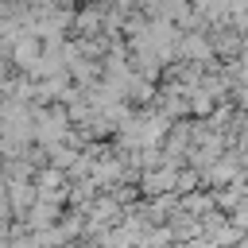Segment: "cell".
Here are the masks:
<instances>
[{
	"instance_id": "6da1fadb",
	"label": "cell",
	"mask_w": 248,
	"mask_h": 248,
	"mask_svg": "<svg viewBox=\"0 0 248 248\" xmlns=\"http://www.w3.org/2000/svg\"><path fill=\"white\" fill-rule=\"evenodd\" d=\"M8 202H12V213L23 217V213L39 202V186H35V178H16V182H8Z\"/></svg>"
},
{
	"instance_id": "7a4b0ae2",
	"label": "cell",
	"mask_w": 248,
	"mask_h": 248,
	"mask_svg": "<svg viewBox=\"0 0 248 248\" xmlns=\"http://www.w3.org/2000/svg\"><path fill=\"white\" fill-rule=\"evenodd\" d=\"M182 50H186V54H194V58H205V54H209L205 39H186V43H182Z\"/></svg>"
},
{
	"instance_id": "3957f363",
	"label": "cell",
	"mask_w": 248,
	"mask_h": 248,
	"mask_svg": "<svg viewBox=\"0 0 248 248\" xmlns=\"http://www.w3.org/2000/svg\"><path fill=\"white\" fill-rule=\"evenodd\" d=\"M0 105H4V89H0Z\"/></svg>"
},
{
	"instance_id": "277c9868",
	"label": "cell",
	"mask_w": 248,
	"mask_h": 248,
	"mask_svg": "<svg viewBox=\"0 0 248 248\" xmlns=\"http://www.w3.org/2000/svg\"><path fill=\"white\" fill-rule=\"evenodd\" d=\"M0 4H4V0H0Z\"/></svg>"
}]
</instances>
